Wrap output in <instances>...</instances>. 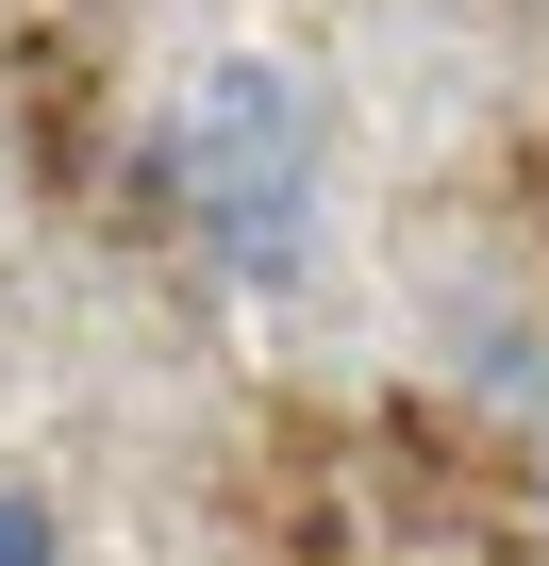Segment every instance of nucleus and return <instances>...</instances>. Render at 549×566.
<instances>
[{
	"mask_svg": "<svg viewBox=\"0 0 549 566\" xmlns=\"http://www.w3.org/2000/svg\"><path fill=\"white\" fill-rule=\"evenodd\" d=\"M183 200H200V233L233 266H284L300 217H317V101L284 67H217L183 101Z\"/></svg>",
	"mask_w": 549,
	"mask_h": 566,
	"instance_id": "f257e3e1",
	"label": "nucleus"
},
{
	"mask_svg": "<svg viewBox=\"0 0 549 566\" xmlns=\"http://www.w3.org/2000/svg\"><path fill=\"white\" fill-rule=\"evenodd\" d=\"M0 566H51V516H34L18 483H0Z\"/></svg>",
	"mask_w": 549,
	"mask_h": 566,
	"instance_id": "f03ea898",
	"label": "nucleus"
}]
</instances>
